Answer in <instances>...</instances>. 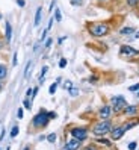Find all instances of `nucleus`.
Returning a JSON list of instances; mask_svg holds the SVG:
<instances>
[{"instance_id":"f257e3e1","label":"nucleus","mask_w":139,"mask_h":150,"mask_svg":"<svg viewBox=\"0 0 139 150\" xmlns=\"http://www.w3.org/2000/svg\"><path fill=\"white\" fill-rule=\"evenodd\" d=\"M86 29H88V33L94 38H103L109 35L110 32V24L106 23V21H98V23H89L86 26Z\"/></svg>"},{"instance_id":"f03ea898","label":"nucleus","mask_w":139,"mask_h":150,"mask_svg":"<svg viewBox=\"0 0 139 150\" xmlns=\"http://www.w3.org/2000/svg\"><path fill=\"white\" fill-rule=\"evenodd\" d=\"M110 129H112V121H110V118L100 120V121H97V123L92 126V135H94L95 138L106 137L109 132H110Z\"/></svg>"},{"instance_id":"7ed1b4c3","label":"nucleus","mask_w":139,"mask_h":150,"mask_svg":"<svg viewBox=\"0 0 139 150\" xmlns=\"http://www.w3.org/2000/svg\"><path fill=\"white\" fill-rule=\"evenodd\" d=\"M50 118H48V111L46 109H41L39 112H37L32 118V126L35 129H44L48 126Z\"/></svg>"},{"instance_id":"20e7f679","label":"nucleus","mask_w":139,"mask_h":150,"mask_svg":"<svg viewBox=\"0 0 139 150\" xmlns=\"http://www.w3.org/2000/svg\"><path fill=\"white\" fill-rule=\"evenodd\" d=\"M119 56L123 59H127V61H135L139 58V50L128 46V44H124V46L119 47Z\"/></svg>"},{"instance_id":"39448f33","label":"nucleus","mask_w":139,"mask_h":150,"mask_svg":"<svg viewBox=\"0 0 139 150\" xmlns=\"http://www.w3.org/2000/svg\"><path fill=\"white\" fill-rule=\"evenodd\" d=\"M127 106V100L124 99V96H112L110 97V108L115 114H121Z\"/></svg>"},{"instance_id":"423d86ee","label":"nucleus","mask_w":139,"mask_h":150,"mask_svg":"<svg viewBox=\"0 0 139 150\" xmlns=\"http://www.w3.org/2000/svg\"><path fill=\"white\" fill-rule=\"evenodd\" d=\"M70 135H71V138H76V139H79V141H83L88 138V129L86 127H82V126H73V127H70Z\"/></svg>"},{"instance_id":"0eeeda50","label":"nucleus","mask_w":139,"mask_h":150,"mask_svg":"<svg viewBox=\"0 0 139 150\" xmlns=\"http://www.w3.org/2000/svg\"><path fill=\"white\" fill-rule=\"evenodd\" d=\"M110 138L114 139V141H118V139H121L124 137V134H126V129H124V126L121 125V126H112V129H110Z\"/></svg>"},{"instance_id":"6e6552de","label":"nucleus","mask_w":139,"mask_h":150,"mask_svg":"<svg viewBox=\"0 0 139 150\" xmlns=\"http://www.w3.org/2000/svg\"><path fill=\"white\" fill-rule=\"evenodd\" d=\"M80 146H82V141L76 139V138H71V139H68L67 143H65V146H64L62 150H79Z\"/></svg>"},{"instance_id":"1a4fd4ad","label":"nucleus","mask_w":139,"mask_h":150,"mask_svg":"<svg viewBox=\"0 0 139 150\" xmlns=\"http://www.w3.org/2000/svg\"><path fill=\"white\" fill-rule=\"evenodd\" d=\"M112 108H110V105H103V106L98 109V117L101 118V120H106V118H110V115H112Z\"/></svg>"},{"instance_id":"9d476101","label":"nucleus","mask_w":139,"mask_h":150,"mask_svg":"<svg viewBox=\"0 0 139 150\" xmlns=\"http://www.w3.org/2000/svg\"><path fill=\"white\" fill-rule=\"evenodd\" d=\"M123 114L127 115V117H136L139 114V106H138V105H128L127 103V106L124 108Z\"/></svg>"},{"instance_id":"9b49d317","label":"nucleus","mask_w":139,"mask_h":150,"mask_svg":"<svg viewBox=\"0 0 139 150\" xmlns=\"http://www.w3.org/2000/svg\"><path fill=\"white\" fill-rule=\"evenodd\" d=\"M12 35H14V29H12V24L11 21H5V41L6 44H9L12 41Z\"/></svg>"},{"instance_id":"f8f14e48","label":"nucleus","mask_w":139,"mask_h":150,"mask_svg":"<svg viewBox=\"0 0 139 150\" xmlns=\"http://www.w3.org/2000/svg\"><path fill=\"white\" fill-rule=\"evenodd\" d=\"M41 20H42V6H38L37 11H35V18H33V26L38 28L41 24Z\"/></svg>"},{"instance_id":"ddd939ff","label":"nucleus","mask_w":139,"mask_h":150,"mask_svg":"<svg viewBox=\"0 0 139 150\" xmlns=\"http://www.w3.org/2000/svg\"><path fill=\"white\" fill-rule=\"evenodd\" d=\"M136 32V29L133 28V26H124V28L119 29V35L121 37H128V35H133Z\"/></svg>"},{"instance_id":"4468645a","label":"nucleus","mask_w":139,"mask_h":150,"mask_svg":"<svg viewBox=\"0 0 139 150\" xmlns=\"http://www.w3.org/2000/svg\"><path fill=\"white\" fill-rule=\"evenodd\" d=\"M60 82H62V77H56V81L50 85V88H48V94L50 96H55V93H56V90H58V86H59Z\"/></svg>"},{"instance_id":"2eb2a0df","label":"nucleus","mask_w":139,"mask_h":150,"mask_svg":"<svg viewBox=\"0 0 139 150\" xmlns=\"http://www.w3.org/2000/svg\"><path fill=\"white\" fill-rule=\"evenodd\" d=\"M8 71H9L8 65L3 64V62H0V81H5V79L8 77Z\"/></svg>"},{"instance_id":"dca6fc26","label":"nucleus","mask_w":139,"mask_h":150,"mask_svg":"<svg viewBox=\"0 0 139 150\" xmlns=\"http://www.w3.org/2000/svg\"><path fill=\"white\" fill-rule=\"evenodd\" d=\"M47 73H48V65H44V67L41 68V73H39V85H42V83H44Z\"/></svg>"},{"instance_id":"f3484780","label":"nucleus","mask_w":139,"mask_h":150,"mask_svg":"<svg viewBox=\"0 0 139 150\" xmlns=\"http://www.w3.org/2000/svg\"><path fill=\"white\" fill-rule=\"evenodd\" d=\"M95 141H97L98 144H101V146H106V147H112V141H110V139H106L104 137H98V138L95 139Z\"/></svg>"},{"instance_id":"a211bd4d","label":"nucleus","mask_w":139,"mask_h":150,"mask_svg":"<svg viewBox=\"0 0 139 150\" xmlns=\"http://www.w3.org/2000/svg\"><path fill=\"white\" fill-rule=\"evenodd\" d=\"M53 12H55V15H53L55 21H56V23H60V21H62V11H60L59 8H56V9H53Z\"/></svg>"},{"instance_id":"6ab92c4d","label":"nucleus","mask_w":139,"mask_h":150,"mask_svg":"<svg viewBox=\"0 0 139 150\" xmlns=\"http://www.w3.org/2000/svg\"><path fill=\"white\" fill-rule=\"evenodd\" d=\"M46 139H47V143H50V144H55V143H56V139H58V135L55 134V132H51V134L46 135Z\"/></svg>"},{"instance_id":"aec40b11","label":"nucleus","mask_w":139,"mask_h":150,"mask_svg":"<svg viewBox=\"0 0 139 150\" xmlns=\"http://www.w3.org/2000/svg\"><path fill=\"white\" fill-rule=\"evenodd\" d=\"M30 67H32V61H27V64H26V67H24V73H23V77H24V79L29 77V74H30Z\"/></svg>"},{"instance_id":"412c9836","label":"nucleus","mask_w":139,"mask_h":150,"mask_svg":"<svg viewBox=\"0 0 139 150\" xmlns=\"http://www.w3.org/2000/svg\"><path fill=\"white\" fill-rule=\"evenodd\" d=\"M138 123H139L138 120H135V121H127V123H124L123 126H124V129H126V132H127V130H130V129H133Z\"/></svg>"},{"instance_id":"4be33fe9","label":"nucleus","mask_w":139,"mask_h":150,"mask_svg":"<svg viewBox=\"0 0 139 150\" xmlns=\"http://www.w3.org/2000/svg\"><path fill=\"white\" fill-rule=\"evenodd\" d=\"M18 134H20V127L17 126V125H14L12 129H11V132H9V137H11V138H15Z\"/></svg>"},{"instance_id":"5701e85b","label":"nucleus","mask_w":139,"mask_h":150,"mask_svg":"<svg viewBox=\"0 0 139 150\" xmlns=\"http://www.w3.org/2000/svg\"><path fill=\"white\" fill-rule=\"evenodd\" d=\"M68 93H70V96H71V97H77V96H79V88H76L73 85L71 88H68Z\"/></svg>"},{"instance_id":"b1692460","label":"nucleus","mask_w":139,"mask_h":150,"mask_svg":"<svg viewBox=\"0 0 139 150\" xmlns=\"http://www.w3.org/2000/svg\"><path fill=\"white\" fill-rule=\"evenodd\" d=\"M23 106H24V109L30 111V109H32V102H30L29 99H23Z\"/></svg>"},{"instance_id":"393cba45","label":"nucleus","mask_w":139,"mask_h":150,"mask_svg":"<svg viewBox=\"0 0 139 150\" xmlns=\"http://www.w3.org/2000/svg\"><path fill=\"white\" fill-rule=\"evenodd\" d=\"M70 5L76 6V8H80L83 5V0H70Z\"/></svg>"},{"instance_id":"a878e982","label":"nucleus","mask_w":139,"mask_h":150,"mask_svg":"<svg viewBox=\"0 0 139 150\" xmlns=\"http://www.w3.org/2000/svg\"><path fill=\"white\" fill-rule=\"evenodd\" d=\"M17 65H18V53L14 52V55H12V67H17Z\"/></svg>"},{"instance_id":"bb28decb","label":"nucleus","mask_w":139,"mask_h":150,"mask_svg":"<svg viewBox=\"0 0 139 150\" xmlns=\"http://www.w3.org/2000/svg\"><path fill=\"white\" fill-rule=\"evenodd\" d=\"M126 3L130 6V8H136L139 5V0H126Z\"/></svg>"},{"instance_id":"cd10ccee","label":"nucleus","mask_w":139,"mask_h":150,"mask_svg":"<svg viewBox=\"0 0 139 150\" xmlns=\"http://www.w3.org/2000/svg\"><path fill=\"white\" fill-rule=\"evenodd\" d=\"M67 64H68V61H67L65 58H60L58 65H59V68H65V67H67Z\"/></svg>"},{"instance_id":"c85d7f7f","label":"nucleus","mask_w":139,"mask_h":150,"mask_svg":"<svg viewBox=\"0 0 139 150\" xmlns=\"http://www.w3.org/2000/svg\"><path fill=\"white\" fill-rule=\"evenodd\" d=\"M38 91H39V85H37L35 88H32V100H35V97L38 96Z\"/></svg>"},{"instance_id":"c756f323","label":"nucleus","mask_w":139,"mask_h":150,"mask_svg":"<svg viewBox=\"0 0 139 150\" xmlns=\"http://www.w3.org/2000/svg\"><path fill=\"white\" fill-rule=\"evenodd\" d=\"M128 91H132V93H138V91H139V83L130 85V86H128Z\"/></svg>"},{"instance_id":"7c9ffc66","label":"nucleus","mask_w":139,"mask_h":150,"mask_svg":"<svg viewBox=\"0 0 139 150\" xmlns=\"http://www.w3.org/2000/svg\"><path fill=\"white\" fill-rule=\"evenodd\" d=\"M23 117H24V111H23V108H18V111H17V118L23 120Z\"/></svg>"},{"instance_id":"2f4dec72","label":"nucleus","mask_w":139,"mask_h":150,"mask_svg":"<svg viewBox=\"0 0 139 150\" xmlns=\"http://www.w3.org/2000/svg\"><path fill=\"white\" fill-rule=\"evenodd\" d=\"M5 137H6V129L2 126V129H0V143H2V141L5 139Z\"/></svg>"},{"instance_id":"473e14b6","label":"nucleus","mask_w":139,"mask_h":150,"mask_svg":"<svg viewBox=\"0 0 139 150\" xmlns=\"http://www.w3.org/2000/svg\"><path fill=\"white\" fill-rule=\"evenodd\" d=\"M51 44H53V40H51V38H47V41L44 42V49H50Z\"/></svg>"},{"instance_id":"72a5a7b5","label":"nucleus","mask_w":139,"mask_h":150,"mask_svg":"<svg viewBox=\"0 0 139 150\" xmlns=\"http://www.w3.org/2000/svg\"><path fill=\"white\" fill-rule=\"evenodd\" d=\"M128 150H136V147H138V143L136 141H132V143H128Z\"/></svg>"},{"instance_id":"f704fd0d","label":"nucleus","mask_w":139,"mask_h":150,"mask_svg":"<svg viewBox=\"0 0 139 150\" xmlns=\"http://www.w3.org/2000/svg\"><path fill=\"white\" fill-rule=\"evenodd\" d=\"M47 35H48V30H47V29H44V30H42V35H41V38H39V41H46V38H47Z\"/></svg>"},{"instance_id":"c9c22d12","label":"nucleus","mask_w":139,"mask_h":150,"mask_svg":"<svg viewBox=\"0 0 139 150\" xmlns=\"http://www.w3.org/2000/svg\"><path fill=\"white\" fill-rule=\"evenodd\" d=\"M15 3L18 8H24L26 6V0H15Z\"/></svg>"},{"instance_id":"e433bc0d","label":"nucleus","mask_w":139,"mask_h":150,"mask_svg":"<svg viewBox=\"0 0 139 150\" xmlns=\"http://www.w3.org/2000/svg\"><path fill=\"white\" fill-rule=\"evenodd\" d=\"M56 117H58V114H56L55 111H48V118H50V120H55Z\"/></svg>"},{"instance_id":"4c0bfd02","label":"nucleus","mask_w":139,"mask_h":150,"mask_svg":"<svg viewBox=\"0 0 139 150\" xmlns=\"http://www.w3.org/2000/svg\"><path fill=\"white\" fill-rule=\"evenodd\" d=\"M53 23H55V18H50V21H48V24H47V28H46L48 32H50V29H51V28H53Z\"/></svg>"},{"instance_id":"58836bf2","label":"nucleus","mask_w":139,"mask_h":150,"mask_svg":"<svg viewBox=\"0 0 139 150\" xmlns=\"http://www.w3.org/2000/svg\"><path fill=\"white\" fill-rule=\"evenodd\" d=\"M71 86H73V82H71V81H65V83H64L65 90H68V88H71Z\"/></svg>"},{"instance_id":"ea45409f","label":"nucleus","mask_w":139,"mask_h":150,"mask_svg":"<svg viewBox=\"0 0 139 150\" xmlns=\"http://www.w3.org/2000/svg\"><path fill=\"white\" fill-rule=\"evenodd\" d=\"M55 5H56V3H55V0H53V2L50 3V6H48V12H53V9H55Z\"/></svg>"},{"instance_id":"a19ab883","label":"nucleus","mask_w":139,"mask_h":150,"mask_svg":"<svg viewBox=\"0 0 139 150\" xmlns=\"http://www.w3.org/2000/svg\"><path fill=\"white\" fill-rule=\"evenodd\" d=\"M97 81H98V77H97V76H91V77H89V82H91V83H95Z\"/></svg>"},{"instance_id":"79ce46f5","label":"nucleus","mask_w":139,"mask_h":150,"mask_svg":"<svg viewBox=\"0 0 139 150\" xmlns=\"http://www.w3.org/2000/svg\"><path fill=\"white\" fill-rule=\"evenodd\" d=\"M83 150H97V147H95V146H86Z\"/></svg>"},{"instance_id":"37998d69","label":"nucleus","mask_w":139,"mask_h":150,"mask_svg":"<svg viewBox=\"0 0 139 150\" xmlns=\"http://www.w3.org/2000/svg\"><path fill=\"white\" fill-rule=\"evenodd\" d=\"M65 40H67V37H60V38H58V44H62Z\"/></svg>"},{"instance_id":"c03bdc74","label":"nucleus","mask_w":139,"mask_h":150,"mask_svg":"<svg viewBox=\"0 0 139 150\" xmlns=\"http://www.w3.org/2000/svg\"><path fill=\"white\" fill-rule=\"evenodd\" d=\"M3 49H5V42H3L2 40H0V52H2Z\"/></svg>"},{"instance_id":"a18cd8bd","label":"nucleus","mask_w":139,"mask_h":150,"mask_svg":"<svg viewBox=\"0 0 139 150\" xmlns=\"http://www.w3.org/2000/svg\"><path fill=\"white\" fill-rule=\"evenodd\" d=\"M5 88V81H0V91H2Z\"/></svg>"},{"instance_id":"49530a36","label":"nucleus","mask_w":139,"mask_h":150,"mask_svg":"<svg viewBox=\"0 0 139 150\" xmlns=\"http://www.w3.org/2000/svg\"><path fill=\"white\" fill-rule=\"evenodd\" d=\"M38 141H46V135H39L38 137Z\"/></svg>"},{"instance_id":"de8ad7c7","label":"nucleus","mask_w":139,"mask_h":150,"mask_svg":"<svg viewBox=\"0 0 139 150\" xmlns=\"http://www.w3.org/2000/svg\"><path fill=\"white\" fill-rule=\"evenodd\" d=\"M136 38H139V32H136V35L133 37V40H136Z\"/></svg>"},{"instance_id":"09e8293b","label":"nucleus","mask_w":139,"mask_h":150,"mask_svg":"<svg viewBox=\"0 0 139 150\" xmlns=\"http://www.w3.org/2000/svg\"><path fill=\"white\" fill-rule=\"evenodd\" d=\"M97 2H100V3H104V2H109V0H97Z\"/></svg>"},{"instance_id":"8fccbe9b","label":"nucleus","mask_w":139,"mask_h":150,"mask_svg":"<svg viewBox=\"0 0 139 150\" xmlns=\"http://www.w3.org/2000/svg\"><path fill=\"white\" fill-rule=\"evenodd\" d=\"M23 150H30V149H29V146H26V147H24Z\"/></svg>"},{"instance_id":"3c124183","label":"nucleus","mask_w":139,"mask_h":150,"mask_svg":"<svg viewBox=\"0 0 139 150\" xmlns=\"http://www.w3.org/2000/svg\"><path fill=\"white\" fill-rule=\"evenodd\" d=\"M0 20H3V14L2 12H0Z\"/></svg>"},{"instance_id":"603ef678","label":"nucleus","mask_w":139,"mask_h":150,"mask_svg":"<svg viewBox=\"0 0 139 150\" xmlns=\"http://www.w3.org/2000/svg\"><path fill=\"white\" fill-rule=\"evenodd\" d=\"M0 129H2V121H0Z\"/></svg>"}]
</instances>
